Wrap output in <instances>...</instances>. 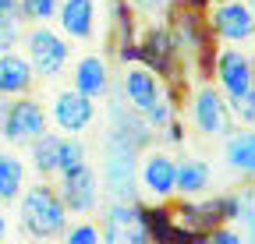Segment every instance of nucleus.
<instances>
[{
  "mask_svg": "<svg viewBox=\"0 0 255 244\" xmlns=\"http://www.w3.org/2000/svg\"><path fill=\"white\" fill-rule=\"evenodd\" d=\"M68 223H71V212L64 205L53 180L39 177L36 184H25V191L18 195V227L25 237L53 241L64 234Z\"/></svg>",
  "mask_w": 255,
  "mask_h": 244,
  "instance_id": "nucleus-1",
  "label": "nucleus"
},
{
  "mask_svg": "<svg viewBox=\"0 0 255 244\" xmlns=\"http://www.w3.org/2000/svg\"><path fill=\"white\" fill-rule=\"evenodd\" d=\"M138 156H142V149L121 128L107 131V138H103V166H100V184H103L107 198H117V202H138L142 198Z\"/></svg>",
  "mask_w": 255,
  "mask_h": 244,
  "instance_id": "nucleus-2",
  "label": "nucleus"
},
{
  "mask_svg": "<svg viewBox=\"0 0 255 244\" xmlns=\"http://www.w3.org/2000/svg\"><path fill=\"white\" fill-rule=\"evenodd\" d=\"M21 46H25V57L32 60V71L43 81H53L64 75V68L71 64V43L68 36L53 28L50 21H39V25H28L25 36H21Z\"/></svg>",
  "mask_w": 255,
  "mask_h": 244,
  "instance_id": "nucleus-3",
  "label": "nucleus"
},
{
  "mask_svg": "<svg viewBox=\"0 0 255 244\" xmlns=\"http://www.w3.org/2000/svg\"><path fill=\"white\" fill-rule=\"evenodd\" d=\"M43 131H50V113L36 96H14L4 120H0V142L11 149H28Z\"/></svg>",
  "mask_w": 255,
  "mask_h": 244,
  "instance_id": "nucleus-4",
  "label": "nucleus"
},
{
  "mask_svg": "<svg viewBox=\"0 0 255 244\" xmlns=\"http://www.w3.org/2000/svg\"><path fill=\"white\" fill-rule=\"evenodd\" d=\"M100 230L107 244H145L152 237L149 212L138 202H117V198H107V205H100Z\"/></svg>",
  "mask_w": 255,
  "mask_h": 244,
  "instance_id": "nucleus-5",
  "label": "nucleus"
},
{
  "mask_svg": "<svg viewBox=\"0 0 255 244\" xmlns=\"http://www.w3.org/2000/svg\"><path fill=\"white\" fill-rule=\"evenodd\" d=\"M53 184L64 198V205H68L71 216H92V212H100L103 205V184H100V170H96L89 160L64 170L53 177Z\"/></svg>",
  "mask_w": 255,
  "mask_h": 244,
  "instance_id": "nucleus-6",
  "label": "nucleus"
},
{
  "mask_svg": "<svg viewBox=\"0 0 255 244\" xmlns=\"http://www.w3.org/2000/svg\"><path fill=\"white\" fill-rule=\"evenodd\" d=\"M188 117H191V128L206 138H223L234 131L231 128V103L220 92V85H199L191 92Z\"/></svg>",
  "mask_w": 255,
  "mask_h": 244,
  "instance_id": "nucleus-7",
  "label": "nucleus"
},
{
  "mask_svg": "<svg viewBox=\"0 0 255 244\" xmlns=\"http://www.w3.org/2000/svg\"><path fill=\"white\" fill-rule=\"evenodd\" d=\"M138 188L152 202H167L177 195V156L167 149H142L138 156Z\"/></svg>",
  "mask_w": 255,
  "mask_h": 244,
  "instance_id": "nucleus-8",
  "label": "nucleus"
},
{
  "mask_svg": "<svg viewBox=\"0 0 255 244\" xmlns=\"http://www.w3.org/2000/svg\"><path fill=\"white\" fill-rule=\"evenodd\" d=\"M50 128L53 131H64V135H82L92 128V120H96V99L78 92L75 85L68 88H57V92L50 96Z\"/></svg>",
  "mask_w": 255,
  "mask_h": 244,
  "instance_id": "nucleus-9",
  "label": "nucleus"
},
{
  "mask_svg": "<svg viewBox=\"0 0 255 244\" xmlns=\"http://www.w3.org/2000/svg\"><path fill=\"white\" fill-rule=\"evenodd\" d=\"M209 32L223 43L255 39V14L248 0H213L209 4Z\"/></svg>",
  "mask_w": 255,
  "mask_h": 244,
  "instance_id": "nucleus-10",
  "label": "nucleus"
},
{
  "mask_svg": "<svg viewBox=\"0 0 255 244\" xmlns=\"http://www.w3.org/2000/svg\"><path fill=\"white\" fill-rule=\"evenodd\" d=\"M117 88H121L124 103L131 106L135 113H145L152 103H159V99L167 96L163 81H159V71H156V68H149L145 60H135V64H128V68L121 71Z\"/></svg>",
  "mask_w": 255,
  "mask_h": 244,
  "instance_id": "nucleus-11",
  "label": "nucleus"
},
{
  "mask_svg": "<svg viewBox=\"0 0 255 244\" xmlns=\"http://www.w3.org/2000/svg\"><path fill=\"white\" fill-rule=\"evenodd\" d=\"M213 75H216V85H220V92L227 99H238L241 92H248V88L255 85V64H252V57L245 50H238V46L216 50Z\"/></svg>",
  "mask_w": 255,
  "mask_h": 244,
  "instance_id": "nucleus-12",
  "label": "nucleus"
},
{
  "mask_svg": "<svg viewBox=\"0 0 255 244\" xmlns=\"http://www.w3.org/2000/svg\"><path fill=\"white\" fill-rule=\"evenodd\" d=\"M71 85L78 88V92L92 96V99H103L110 92V85H114L107 60L100 53H82L75 60V68H71Z\"/></svg>",
  "mask_w": 255,
  "mask_h": 244,
  "instance_id": "nucleus-13",
  "label": "nucleus"
},
{
  "mask_svg": "<svg viewBox=\"0 0 255 244\" xmlns=\"http://www.w3.org/2000/svg\"><path fill=\"white\" fill-rule=\"evenodd\" d=\"M53 21L68 39L89 43L96 36V0H60V11Z\"/></svg>",
  "mask_w": 255,
  "mask_h": 244,
  "instance_id": "nucleus-14",
  "label": "nucleus"
},
{
  "mask_svg": "<svg viewBox=\"0 0 255 244\" xmlns=\"http://www.w3.org/2000/svg\"><path fill=\"white\" fill-rule=\"evenodd\" d=\"M36 85V71H32V60L21 50H4L0 53V96H25Z\"/></svg>",
  "mask_w": 255,
  "mask_h": 244,
  "instance_id": "nucleus-15",
  "label": "nucleus"
},
{
  "mask_svg": "<svg viewBox=\"0 0 255 244\" xmlns=\"http://www.w3.org/2000/svg\"><path fill=\"white\" fill-rule=\"evenodd\" d=\"M223 163L241 177H255V128H238L223 135Z\"/></svg>",
  "mask_w": 255,
  "mask_h": 244,
  "instance_id": "nucleus-16",
  "label": "nucleus"
},
{
  "mask_svg": "<svg viewBox=\"0 0 255 244\" xmlns=\"http://www.w3.org/2000/svg\"><path fill=\"white\" fill-rule=\"evenodd\" d=\"M213 188V166L199 156H181L177 160V195L181 198H202Z\"/></svg>",
  "mask_w": 255,
  "mask_h": 244,
  "instance_id": "nucleus-17",
  "label": "nucleus"
},
{
  "mask_svg": "<svg viewBox=\"0 0 255 244\" xmlns=\"http://www.w3.org/2000/svg\"><path fill=\"white\" fill-rule=\"evenodd\" d=\"M60 145H64V131H43L28 145V166L39 177L53 180L60 173Z\"/></svg>",
  "mask_w": 255,
  "mask_h": 244,
  "instance_id": "nucleus-18",
  "label": "nucleus"
},
{
  "mask_svg": "<svg viewBox=\"0 0 255 244\" xmlns=\"http://www.w3.org/2000/svg\"><path fill=\"white\" fill-rule=\"evenodd\" d=\"M28 184V163L18 156V152L7 145L0 149V205H11L18 202V195Z\"/></svg>",
  "mask_w": 255,
  "mask_h": 244,
  "instance_id": "nucleus-19",
  "label": "nucleus"
},
{
  "mask_svg": "<svg viewBox=\"0 0 255 244\" xmlns=\"http://www.w3.org/2000/svg\"><path fill=\"white\" fill-rule=\"evenodd\" d=\"M60 237L68 241V244H100L103 241V230H100V223H92L89 216H78V223H68Z\"/></svg>",
  "mask_w": 255,
  "mask_h": 244,
  "instance_id": "nucleus-20",
  "label": "nucleus"
},
{
  "mask_svg": "<svg viewBox=\"0 0 255 244\" xmlns=\"http://www.w3.org/2000/svg\"><path fill=\"white\" fill-rule=\"evenodd\" d=\"M21 11L28 25H39V21H53L60 11V0H21Z\"/></svg>",
  "mask_w": 255,
  "mask_h": 244,
  "instance_id": "nucleus-21",
  "label": "nucleus"
},
{
  "mask_svg": "<svg viewBox=\"0 0 255 244\" xmlns=\"http://www.w3.org/2000/svg\"><path fill=\"white\" fill-rule=\"evenodd\" d=\"M142 117H145V124H149L156 135L163 131V128L170 124V120H177V117H174V99H170V92H167L163 99H159V103H152V106H149Z\"/></svg>",
  "mask_w": 255,
  "mask_h": 244,
  "instance_id": "nucleus-22",
  "label": "nucleus"
},
{
  "mask_svg": "<svg viewBox=\"0 0 255 244\" xmlns=\"http://www.w3.org/2000/svg\"><path fill=\"white\" fill-rule=\"evenodd\" d=\"M227 103H231V117L238 120V124L255 128V85L248 88V92H241L238 99H227Z\"/></svg>",
  "mask_w": 255,
  "mask_h": 244,
  "instance_id": "nucleus-23",
  "label": "nucleus"
},
{
  "mask_svg": "<svg viewBox=\"0 0 255 244\" xmlns=\"http://www.w3.org/2000/svg\"><path fill=\"white\" fill-rule=\"evenodd\" d=\"M21 36H25V21L0 18V53H4V50H18L21 46Z\"/></svg>",
  "mask_w": 255,
  "mask_h": 244,
  "instance_id": "nucleus-24",
  "label": "nucleus"
},
{
  "mask_svg": "<svg viewBox=\"0 0 255 244\" xmlns=\"http://www.w3.org/2000/svg\"><path fill=\"white\" fill-rule=\"evenodd\" d=\"M174 0H128V7L138 11V14H149V18H159V14H167L170 11Z\"/></svg>",
  "mask_w": 255,
  "mask_h": 244,
  "instance_id": "nucleus-25",
  "label": "nucleus"
},
{
  "mask_svg": "<svg viewBox=\"0 0 255 244\" xmlns=\"http://www.w3.org/2000/svg\"><path fill=\"white\" fill-rule=\"evenodd\" d=\"M241 237H245V230L227 227V223H220V227H213V230H209V241H216V244H238Z\"/></svg>",
  "mask_w": 255,
  "mask_h": 244,
  "instance_id": "nucleus-26",
  "label": "nucleus"
},
{
  "mask_svg": "<svg viewBox=\"0 0 255 244\" xmlns=\"http://www.w3.org/2000/svg\"><path fill=\"white\" fill-rule=\"evenodd\" d=\"M0 18H7V21H25L21 0H0Z\"/></svg>",
  "mask_w": 255,
  "mask_h": 244,
  "instance_id": "nucleus-27",
  "label": "nucleus"
},
{
  "mask_svg": "<svg viewBox=\"0 0 255 244\" xmlns=\"http://www.w3.org/2000/svg\"><path fill=\"white\" fill-rule=\"evenodd\" d=\"M7 234H11V223H7V212H4V205H0V241H7Z\"/></svg>",
  "mask_w": 255,
  "mask_h": 244,
  "instance_id": "nucleus-28",
  "label": "nucleus"
},
{
  "mask_svg": "<svg viewBox=\"0 0 255 244\" xmlns=\"http://www.w3.org/2000/svg\"><path fill=\"white\" fill-rule=\"evenodd\" d=\"M7 106H11V99H7V96H0V120H4V113H7Z\"/></svg>",
  "mask_w": 255,
  "mask_h": 244,
  "instance_id": "nucleus-29",
  "label": "nucleus"
},
{
  "mask_svg": "<svg viewBox=\"0 0 255 244\" xmlns=\"http://www.w3.org/2000/svg\"><path fill=\"white\" fill-rule=\"evenodd\" d=\"M184 4H191V7H202V4H213V0H184Z\"/></svg>",
  "mask_w": 255,
  "mask_h": 244,
  "instance_id": "nucleus-30",
  "label": "nucleus"
},
{
  "mask_svg": "<svg viewBox=\"0 0 255 244\" xmlns=\"http://www.w3.org/2000/svg\"><path fill=\"white\" fill-rule=\"evenodd\" d=\"M248 7H252V14H255V0H248Z\"/></svg>",
  "mask_w": 255,
  "mask_h": 244,
  "instance_id": "nucleus-31",
  "label": "nucleus"
}]
</instances>
